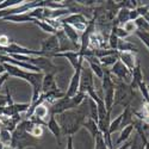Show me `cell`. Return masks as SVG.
Returning <instances> with one entry per match:
<instances>
[{
	"instance_id": "cell-6",
	"label": "cell",
	"mask_w": 149,
	"mask_h": 149,
	"mask_svg": "<svg viewBox=\"0 0 149 149\" xmlns=\"http://www.w3.org/2000/svg\"><path fill=\"white\" fill-rule=\"evenodd\" d=\"M58 91V87L55 82L54 75L53 74H47L43 77V81H42V92L43 94L49 93V92H55Z\"/></svg>"
},
{
	"instance_id": "cell-5",
	"label": "cell",
	"mask_w": 149,
	"mask_h": 149,
	"mask_svg": "<svg viewBox=\"0 0 149 149\" xmlns=\"http://www.w3.org/2000/svg\"><path fill=\"white\" fill-rule=\"evenodd\" d=\"M44 56L48 57V55H55L60 52V47H58V40L56 35L50 36L49 38L44 40L42 42V50H41Z\"/></svg>"
},
{
	"instance_id": "cell-25",
	"label": "cell",
	"mask_w": 149,
	"mask_h": 149,
	"mask_svg": "<svg viewBox=\"0 0 149 149\" xmlns=\"http://www.w3.org/2000/svg\"><path fill=\"white\" fill-rule=\"evenodd\" d=\"M1 72H4V66L0 65V73H1Z\"/></svg>"
},
{
	"instance_id": "cell-8",
	"label": "cell",
	"mask_w": 149,
	"mask_h": 149,
	"mask_svg": "<svg viewBox=\"0 0 149 149\" xmlns=\"http://www.w3.org/2000/svg\"><path fill=\"white\" fill-rule=\"evenodd\" d=\"M62 28H63V32L67 36V38L74 44V47H79V33L77 32V30L68 24H62Z\"/></svg>"
},
{
	"instance_id": "cell-14",
	"label": "cell",
	"mask_w": 149,
	"mask_h": 149,
	"mask_svg": "<svg viewBox=\"0 0 149 149\" xmlns=\"http://www.w3.org/2000/svg\"><path fill=\"white\" fill-rule=\"evenodd\" d=\"M48 113H49V109H48L45 105L41 104V105H38V106L35 109V111H33V117L38 118V119L41 120V119H44V118L48 116Z\"/></svg>"
},
{
	"instance_id": "cell-9",
	"label": "cell",
	"mask_w": 149,
	"mask_h": 149,
	"mask_svg": "<svg viewBox=\"0 0 149 149\" xmlns=\"http://www.w3.org/2000/svg\"><path fill=\"white\" fill-rule=\"evenodd\" d=\"M54 56H62V57H66L69 62L70 65L73 66L74 69H77L79 62H80V58L81 56L79 55V52H65V53H57L55 54Z\"/></svg>"
},
{
	"instance_id": "cell-23",
	"label": "cell",
	"mask_w": 149,
	"mask_h": 149,
	"mask_svg": "<svg viewBox=\"0 0 149 149\" xmlns=\"http://www.w3.org/2000/svg\"><path fill=\"white\" fill-rule=\"evenodd\" d=\"M66 149H74L73 148V139H72V136H69V137H68V143H67Z\"/></svg>"
},
{
	"instance_id": "cell-18",
	"label": "cell",
	"mask_w": 149,
	"mask_h": 149,
	"mask_svg": "<svg viewBox=\"0 0 149 149\" xmlns=\"http://www.w3.org/2000/svg\"><path fill=\"white\" fill-rule=\"evenodd\" d=\"M94 141H95V148L94 149H109V147H107V144H106V142H105V140L103 137L102 132L97 136Z\"/></svg>"
},
{
	"instance_id": "cell-16",
	"label": "cell",
	"mask_w": 149,
	"mask_h": 149,
	"mask_svg": "<svg viewBox=\"0 0 149 149\" xmlns=\"http://www.w3.org/2000/svg\"><path fill=\"white\" fill-rule=\"evenodd\" d=\"M130 149H146L144 142L141 140V137L139 136V134H136V135H135V137H134V140L131 141Z\"/></svg>"
},
{
	"instance_id": "cell-17",
	"label": "cell",
	"mask_w": 149,
	"mask_h": 149,
	"mask_svg": "<svg viewBox=\"0 0 149 149\" xmlns=\"http://www.w3.org/2000/svg\"><path fill=\"white\" fill-rule=\"evenodd\" d=\"M135 35L139 37V38L146 44V47L149 49V32H146V31H142V30H136Z\"/></svg>"
},
{
	"instance_id": "cell-19",
	"label": "cell",
	"mask_w": 149,
	"mask_h": 149,
	"mask_svg": "<svg viewBox=\"0 0 149 149\" xmlns=\"http://www.w3.org/2000/svg\"><path fill=\"white\" fill-rule=\"evenodd\" d=\"M137 88H140V91H141V93H142V95H143V98H144V103H148V104H149V91H148V88H147L146 82H144V81L140 82V84L137 85Z\"/></svg>"
},
{
	"instance_id": "cell-20",
	"label": "cell",
	"mask_w": 149,
	"mask_h": 149,
	"mask_svg": "<svg viewBox=\"0 0 149 149\" xmlns=\"http://www.w3.org/2000/svg\"><path fill=\"white\" fill-rule=\"evenodd\" d=\"M120 28H123L128 33H135L136 30H137V26H136L135 22H131V20H129L128 23H125V24H124L123 26H120Z\"/></svg>"
},
{
	"instance_id": "cell-12",
	"label": "cell",
	"mask_w": 149,
	"mask_h": 149,
	"mask_svg": "<svg viewBox=\"0 0 149 149\" xmlns=\"http://www.w3.org/2000/svg\"><path fill=\"white\" fill-rule=\"evenodd\" d=\"M134 130H135V128H134L132 124H130V125H128L125 128H123L122 131H120V136H119V139L117 141V144H120V143H124V142L129 141V137H130V135H131V132Z\"/></svg>"
},
{
	"instance_id": "cell-4",
	"label": "cell",
	"mask_w": 149,
	"mask_h": 149,
	"mask_svg": "<svg viewBox=\"0 0 149 149\" xmlns=\"http://www.w3.org/2000/svg\"><path fill=\"white\" fill-rule=\"evenodd\" d=\"M82 61H84V57L81 56L80 58V62L75 69V73L74 75L72 77V80L69 82V87H68V91L66 92V97L67 98H72L74 97L78 92H79V86H80V77H81V69H82Z\"/></svg>"
},
{
	"instance_id": "cell-7",
	"label": "cell",
	"mask_w": 149,
	"mask_h": 149,
	"mask_svg": "<svg viewBox=\"0 0 149 149\" xmlns=\"http://www.w3.org/2000/svg\"><path fill=\"white\" fill-rule=\"evenodd\" d=\"M119 60L125 65L130 70H132L136 65L139 63L137 58H136V54L134 53H129V52H124V53H119Z\"/></svg>"
},
{
	"instance_id": "cell-21",
	"label": "cell",
	"mask_w": 149,
	"mask_h": 149,
	"mask_svg": "<svg viewBox=\"0 0 149 149\" xmlns=\"http://www.w3.org/2000/svg\"><path fill=\"white\" fill-rule=\"evenodd\" d=\"M11 141V135L8 130H1L0 131V142L4 143L5 146H7Z\"/></svg>"
},
{
	"instance_id": "cell-2",
	"label": "cell",
	"mask_w": 149,
	"mask_h": 149,
	"mask_svg": "<svg viewBox=\"0 0 149 149\" xmlns=\"http://www.w3.org/2000/svg\"><path fill=\"white\" fill-rule=\"evenodd\" d=\"M134 95L135 92L130 85L124 84L120 80L115 84V102H113L115 105H122L124 107L130 106Z\"/></svg>"
},
{
	"instance_id": "cell-11",
	"label": "cell",
	"mask_w": 149,
	"mask_h": 149,
	"mask_svg": "<svg viewBox=\"0 0 149 149\" xmlns=\"http://www.w3.org/2000/svg\"><path fill=\"white\" fill-rule=\"evenodd\" d=\"M48 128H49V130H50L53 134H54V136L57 139V141H60V135H61V128H60V125L57 124V120L55 119V117L54 116H50V119H49V122H48Z\"/></svg>"
},
{
	"instance_id": "cell-3",
	"label": "cell",
	"mask_w": 149,
	"mask_h": 149,
	"mask_svg": "<svg viewBox=\"0 0 149 149\" xmlns=\"http://www.w3.org/2000/svg\"><path fill=\"white\" fill-rule=\"evenodd\" d=\"M111 74H113L116 75L117 79H119L122 82L127 84V85H130L131 81H132V74H131V70L123 63L120 60H118L116 63L112 66L110 70Z\"/></svg>"
},
{
	"instance_id": "cell-10",
	"label": "cell",
	"mask_w": 149,
	"mask_h": 149,
	"mask_svg": "<svg viewBox=\"0 0 149 149\" xmlns=\"http://www.w3.org/2000/svg\"><path fill=\"white\" fill-rule=\"evenodd\" d=\"M139 119H141L143 123H146L147 125H149V104L143 103V106L141 107V111H136L134 112Z\"/></svg>"
},
{
	"instance_id": "cell-22",
	"label": "cell",
	"mask_w": 149,
	"mask_h": 149,
	"mask_svg": "<svg viewBox=\"0 0 149 149\" xmlns=\"http://www.w3.org/2000/svg\"><path fill=\"white\" fill-rule=\"evenodd\" d=\"M10 44V41L6 36H0V45L1 47H7Z\"/></svg>"
},
{
	"instance_id": "cell-15",
	"label": "cell",
	"mask_w": 149,
	"mask_h": 149,
	"mask_svg": "<svg viewBox=\"0 0 149 149\" xmlns=\"http://www.w3.org/2000/svg\"><path fill=\"white\" fill-rule=\"evenodd\" d=\"M122 118H123V115L120 113L117 118H115L113 120L110 122V127H109V131H110V135L117 131L118 129H120V123H122Z\"/></svg>"
},
{
	"instance_id": "cell-13",
	"label": "cell",
	"mask_w": 149,
	"mask_h": 149,
	"mask_svg": "<svg viewBox=\"0 0 149 149\" xmlns=\"http://www.w3.org/2000/svg\"><path fill=\"white\" fill-rule=\"evenodd\" d=\"M118 60H119V53L99 58V61H100V65H102L103 68H104V67H109V66H113Z\"/></svg>"
},
{
	"instance_id": "cell-24",
	"label": "cell",
	"mask_w": 149,
	"mask_h": 149,
	"mask_svg": "<svg viewBox=\"0 0 149 149\" xmlns=\"http://www.w3.org/2000/svg\"><path fill=\"white\" fill-rule=\"evenodd\" d=\"M146 85H147V88H148V91H149V79L147 80V82H146Z\"/></svg>"
},
{
	"instance_id": "cell-1",
	"label": "cell",
	"mask_w": 149,
	"mask_h": 149,
	"mask_svg": "<svg viewBox=\"0 0 149 149\" xmlns=\"http://www.w3.org/2000/svg\"><path fill=\"white\" fill-rule=\"evenodd\" d=\"M86 120V110L79 106L78 110H70L60 115V128L63 135L72 136L75 134Z\"/></svg>"
}]
</instances>
